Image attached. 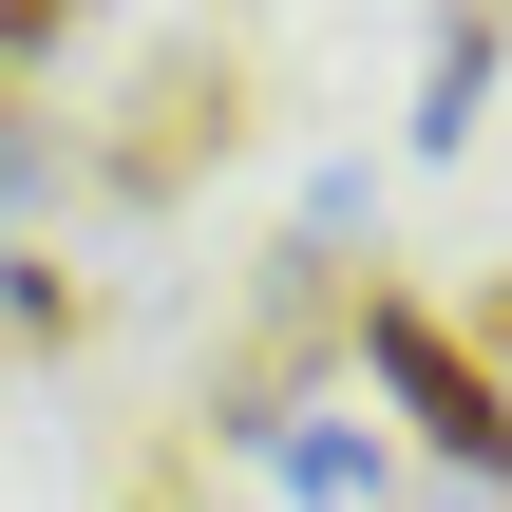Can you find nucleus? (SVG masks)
Here are the masks:
<instances>
[{"label": "nucleus", "mask_w": 512, "mask_h": 512, "mask_svg": "<svg viewBox=\"0 0 512 512\" xmlns=\"http://www.w3.org/2000/svg\"><path fill=\"white\" fill-rule=\"evenodd\" d=\"M361 380H380V399H399V418H418L456 475H512V380L475 361V342H456V323H437V304L361 285Z\"/></svg>", "instance_id": "1"}, {"label": "nucleus", "mask_w": 512, "mask_h": 512, "mask_svg": "<svg viewBox=\"0 0 512 512\" xmlns=\"http://www.w3.org/2000/svg\"><path fill=\"white\" fill-rule=\"evenodd\" d=\"M475 95H494V0H456V38H437V76H418V152H456Z\"/></svg>", "instance_id": "3"}, {"label": "nucleus", "mask_w": 512, "mask_h": 512, "mask_svg": "<svg viewBox=\"0 0 512 512\" xmlns=\"http://www.w3.org/2000/svg\"><path fill=\"white\" fill-rule=\"evenodd\" d=\"M0 323H19V342H76V323H95V285H76L57 247H19V266H0Z\"/></svg>", "instance_id": "4"}, {"label": "nucleus", "mask_w": 512, "mask_h": 512, "mask_svg": "<svg viewBox=\"0 0 512 512\" xmlns=\"http://www.w3.org/2000/svg\"><path fill=\"white\" fill-rule=\"evenodd\" d=\"M38 171H57V114H38V95H19V57H0V209H19Z\"/></svg>", "instance_id": "5"}, {"label": "nucleus", "mask_w": 512, "mask_h": 512, "mask_svg": "<svg viewBox=\"0 0 512 512\" xmlns=\"http://www.w3.org/2000/svg\"><path fill=\"white\" fill-rule=\"evenodd\" d=\"M475 323H494V342H512V266H494V304H475Z\"/></svg>", "instance_id": "7"}, {"label": "nucleus", "mask_w": 512, "mask_h": 512, "mask_svg": "<svg viewBox=\"0 0 512 512\" xmlns=\"http://www.w3.org/2000/svg\"><path fill=\"white\" fill-rule=\"evenodd\" d=\"M76 19H95V0H0V57H57Z\"/></svg>", "instance_id": "6"}, {"label": "nucleus", "mask_w": 512, "mask_h": 512, "mask_svg": "<svg viewBox=\"0 0 512 512\" xmlns=\"http://www.w3.org/2000/svg\"><path fill=\"white\" fill-rule=\"evenodd\" d=\"M228 133H247V76H228L209 38H171V57L133 76V114L95 133V190H133V209H171V190H190V171H209Z\"/></svg>", "instance_id": "2"}]
</instances>
